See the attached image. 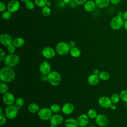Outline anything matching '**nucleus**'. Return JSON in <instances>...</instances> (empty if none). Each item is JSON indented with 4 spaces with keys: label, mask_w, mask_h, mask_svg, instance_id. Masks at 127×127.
<instances>
[{
    "label": "nucleus",
    "mask_w": 127,
    "mask_h": 127,
    "mask_svg": "<svg viewBox=\"0 0 127 127\" xmlns=\"http://www.w3.org/2000/svg\"><path fill=\"white\" fill-rule=\"evenodd\" d=\"M15 73L12 67L5 66L1 68L0 71V80L4 82H10L14 80Z\"/></svg>",
    "instance_id": "nucleus-1"
},
{
    "label": "nucleus",
    "mask_w": 127,
    "mask_h": 127,
    "mask_svg": "<svg viewBox=\"0 0 127 127\" xmlns=\"http://www.w3.org/2000/svg\"><path fill=\"white\" fill-rule=\"evenodd\" d=\"M4 62L6 66L13 67L18 64L20 62V58L15 54H9L5 56Z\"/></svg>",
    "instance_id": "nucleus-2"
},
{
    "label": "nucleus",
    "mask_w": 127,
    "mask_h": 127,
    "mask_svg": "<svg viewBox=\"0 0 127 127\" xmlns=\"http://www.w3.org/2000/svg\"><path fill=\"white\" fill-rule=\"evenodd\" d=\"M47 80L50 84L53 86L59 85L61 81V75L56 71H51L47 75Z\"/></svg>",
    "instance_id": "nucleus-3"
},
{
    "label": "nucleus",
    "mask_w": 127,
    "mask_h": 127,
    "mask_svg": "<svg viewBox=\"0 0 127 127\" xmlns=\"http://www.w3.org/2000/svg\"><path fill=\"white\" fill-rule=\"evenodd\" d=\"M70 48L68 43L62 41L58 43L56 46V51L57 54L60 56H64L69 53Z\"/></svg>",
    "instance_id": "nucleus-4"
},
{
    "label": "nucleus",
    "mask_w": 127,
    "mask_h": 127,
    "mask_svg": "<svg viewBox=\"0 0 127 127\" xmlns=\"http://www.w3.org/2000/svg\"><path fill=\"white\" fill-rule=\"evenodd\" d=\"M19 108L15 105H8L4 111V115L8 119H13L16 118L18 114Z\"/></svg>",
    "instance_id": "nucleus-5"
},
{
    "label": "nucleus",
    "mask_w": 127,
    "mask_h": 127,
    "mask_svg": "<svg viewBox=\"0 0 127 127\" xmlns=\"http://www.w3.org/2000/svg\"><path fill=\"white\" fill-rule=\"evenodd\" d=\"M125 20L123 17L116 16L113 17L110 22V26L114 30H118L124 26Z\"/></svg>",
    "instance_id": "nucleus-6"
},
{
    "label": "nucleus",
    "mask_w": 127,
    "mask_h": 127,
    "mask_svg": "<svg viewBox=\"0 0 127 127\" xmlns=\"http://www.w3.org/2000/svg\"><path fill=\"white\" fill-rule=\"evenodd\" d=\"M38 117L42 120L47 121L50 120L53 116V112L49 108H42L40 109L37 113Z\"/></svg>",
    "instance_id": "nucleus-7"
},
{
    "label": "nucleus",
    "mask_w": 127,
    "mask_h": 127,
    "mask_svg": "<svg viewBox=\"0 0 127 127\" xmlns=\"http://www.w3.org/2000/svg\"><path fill=\"white\" fill-rule=\"evenodd\" d=\"M20 7V2L17 0H11L7 4V10L12 13L17 12L19 9Z\"/></svg>",
    "instance_id": "nucleus-8"
},
{
    "label": "nucleus",
    "mask_w": 127,
    "mask_h": 127,
    "mask_svg": "<svg viewBox=\"0 0 127 127\" xmlns=\"http://www.w3.org/2000/svg\"><path fill=\"white\" fill-rule=\"evenodd\" d=\"M40 72L43 75H47L51 71V66L46 61H42L39 65Z\"/></svg>",
    "instance_id": "nucleus-9"
},
{
    "label": "nucleus",
    "mask_w": 127,
    "mask_h": 127,
    "mask_svg": "<svg viewBox=\"0 0 127 127\" xmlns=\"http://www.w3.org/2000/svg\"><path fill=\"white\" fill-rule=\"evenodd\" d=\"M13 39L8 34L3 33L0 36V43L4 46L8 47L12 44Z\"/></svg>",
    "instance_id": "nucleus-10"
},
{
    "label": "nucleus",
    "mask_w": 127,
    "mask_h": 127,
    "mask_svg": "<svg viewBox=\"0 0 127 127\" xmlns=\"http://www.w3.org/2000/svg\"><path fill=\"white\" fill-rule=\"evenodd\" d=\"M56 53V51L51 47H46L42 51V55L47 59L54 58Z\"/></svg>",
    "instance_id": "nucleus-11"
},
{
    "label": "nucleus",
    "mask_w": 127,
    "mask_h": 127,
    "mask_svg": "<svg viewBox=\"0 0 127 127\" xmlns=\"http://www.w3.org/2000/svg\"><path fill=\"white\" fill-rule=\"evenodd\" d=\"M2 101L5 105L8 106L13 105V103H15V99L12 93L7 92L3 94Z\"/></svg>",
    "instance_id": "nucleus-12"
},
{
    "label": "nucleus",
    "mask_w": 127,
    "mask_h": 127,
    "mask_svg": "<svg viewBox=\"0 0 127 127\" xmlns=\"http://www.w3.org/2000/svg\"><path fill=\"white\" fill-rule=\"evenodd\" d=\"M95 119L96 123L101 127H105L108 124V119L105 115L98 114Z\"/></svg>",
    "instance_id": "nucleus-13"
},
{
    "label": "nucleus",
    "mask_w": 127,
    "mask_h": 127,
    "mask_svg": "<svg viewBox=\"0 0 127 127\" xmlns=\"http://www.w3.org/2000/svg\"><path fill=\"white\" fill-rule=\"evenodd\" d=\"M64 120V119L63 116L62 115L57 113L53 115L50 120L51 125L57 126L61 125L63 123Z\"/></svg>",
    "instance_id": "nucleus-14"
},
{
    "label": "nucleus",
    "mask_w": 127,
    "mask_h": 127,
    "mask_svg": "<svg viewBox=\"0 0 127 127\" xmlns=\"http://www.w3.org/2000/svg\"><path fill=\"white\" fill-rule=\"evenodd\" d=\"M98 104L103 108H109L112 104L110 98L107 96H102L98 99Z\"/></svg>",
    "instance_id": "nucleus-15"
},
{
    "label": "nucleus",
    "mask_w": 127,
    "mask_h": 127,
    "mask_svg": "<svg viewBox=\"0 0 127 127\" xmlns=\"http://www.w3.org/2000/svg\"><path fill=\"white\" fill-rule=\"evenodd\" d=\"M76 120L78 126L80 127H86L89 122V118L88 115L85 114L79 115Z\"/></svg>",
    "instance_id": "nucleus-16"
},
{
    "label": "nucleus",
    "mask_w": 127,
    "mask_h": 127,
    "mask_svg": "<svg viewBox=\"0 0 127 127\" xmlns=\"http://www.w3.org/2000/svg\"><path fill=\"white\" fill-rule=\"evenodd\" d=\"M74 110V106L73 104L71 103H65L62 108V111L63 113L66 115H69L71 114Z\"/></svg>",
    "instance_id": "nucleus-17"
},
{
    "label": "nucleus",
    "mask_w": 127,
    "mask_h": 127,
    "mask_svg": "<svg viewBox=\"0 0 127 127\" xmlns=\"http://www.w3.org/2000/svg\"><path fill=\"white\" fill-rule=\"evenodd\" d=\"M100 80L99 75L95 74H92L90 75L87 78L88 83L91 86H95L97 85Z\"/></svg>",
    "instance_id": "nucleus-18"
},
{
    "label": "nucleus",
    "mask_w": 127,
    "mask_h": 127,
    "mask_svg": "<svg viewBox=\"0 0 127 127\" xmlns=\"http://www.w3.org/2000/svg\"><path fill=\"white\" fill-rule=\"evenodd\" d=\"M96 7L95 2L92 0H87L83 5V8L85 11L88 12H92Z\"/></svg>",
    "instance_id": "nucleus-19"
},
{
    "label": "nucleus",
    "mask_w": 127,
    "mask_h": 127,
    "mask_svg": "<svg viewBox=\"0 0 127 127\" xmlns=\"http://www.w3.org/2000/svg\"><path fill=\"white\" fill-rule=\"evenodd\" d=\"M94 1L96 6L100 8L108 7L111 2L110 0H95Z\"/></svg>",
    "instance_id": "nucleus-20"
},
{
    "label": "nucleus",
    "mask_w": 127,
    "mask_h": 127,
    "mask_svg": "<svg viewBox=\"0 0 127 127\" xmlns=\"http://www.w3.org/2000/svg\"><path fill=\"white\" fill-rule=\"evenodd\" d=\"M65 127H78V124L77 120L74 118H68L64 122Z\"/></svg>",
    "instance_id": "nucleus-21"
},
{
    "label": "nucleus",
    "mask_w": 127,
    "mask_h": 127,
    "mask_svg": "<svg viewBox=\"0 0 127 127\" xmlns=\"http://www.w3.org/2000/svg\"><path fill=\"white\" fill-rule=\"evenodd\" d=\"M12 44L16 48H21L24 45L25 40L23 38L18 37L13 39Z\"/></svg>",
    "instance_id": "nucleus-22"
},
{
    "label": "nucleus",
    "mask_w": 127,
    "mask_h": 127,
    "mask_svg": "<svg viewBox=\"0 0 127 127\" xmlns=\"http://www.w3.org/2000/svg\"><path fill=\"white\" fill-rule=\"evenodd\" d=\"M69 54L71 57L76 58L80 56L81 54V52L79 48L75 46L74 47L70 48Z\"/></svg>",
    "instance_id": "nucleus-23"
},
{
    "label": "nucleus",
    "mask_w": 127,
    "mask_h": 127,
    "mask_svg": "<svg viewBox=\"0 0 127 127\" xmlns=\"http://www.w3.org/2000/svg\"><path fill=\"white\" fill-rule=\"evenodd\" d=\"M28 110L29 112L32 114H35L38 113L39 110H40V108L39 105L35 103H32L30 104L28 106Z\"/></svg>",
    "instance_id": "nucleus-24"
},
{
    "label": "nucleus",
    "mask_w": 127,
    "mask_h": 127,
    "mask_svg": "<svg viewBox=\"0 0 127 127\" xmlns=\"http://www.w3.org/2000/svg\"><path fill=\"white\" fill-rule=\"evenodd\" d=\"M41 13L45 17H49L51 14V9L50 7L47 5L43 7L41 9Z\"/></svg>",
    "instance_id": "nucleus-25"
},
{
    "label": "nucleus",
    "mask_w": 127,
    "mask_h": 127,
    "mask_svg": "<svg viewBox=\"0 0 127 127\" xmlns=\"http://www.w3.org/2000/svg\"><path fill=\"white\" fill-rule=\"evenodd\" d=\"M99 76L101 80H107L110 78V75L109 73L106 71H102L100 72L99 74Z\"/></svg>",
    "instance_id": "nucleus-26"
},
{
    "label": "nucleus",
    "mask_w": 127,
    "mask_h": 127,
    "mask_svg": "<svg viewBox=\"0 0 127 127\" xmlns=\"http://www.w3.org/2000/svg\"><path fill=\"white\" fill-rule=\"evenodd\" d=\"M8 87L6 83V82H4L1 81L0 83V92L2 94H4V93L8 92Z\"/></svg>",
    "instance_id": "nucleus-27"
},
{
    "label": "nucleus",
    "mask_w": 127,
    "mask_h": 127,
    "mask_svg": "<svg viewBox=\"0 0 127 127\" xmlns=\"http://www.w3.org/2000/svg\"><path fill=\"white\" fill-rule=\"evenodd\" d=\"M120 99H121V97L120 95L116 93H113L110 97V99L111 100L112 103L115 104L118 103L120 101Z\"/></svg>",
    "instance_id": "nucleus-28"
},
{
    "label": "nucleus",
    "mask_w": 127,
    "mask_h": 127,
    "mask_svg": "<svg viewBox=\"0 0 127 127\" xmlns=\"http://www.w3.org/2000/svg\"><path fill=\"white\" fill-rule=\"evenodd\" d=\"M50 108L51 110L52 111V112L55 114L58 113L61 111V110H62V109H61L60 106L58 104H52L50 106Z\"/></svg>",
    "instance_id": "nucleus-29"
},
{
    "label": "nucleus",
    "mask_w": 127,
    "mask_h": 127,
    "mask_svg": "<svg viewBox=\"0 0 127 127\" xmlns=\"http://www.w3.org/2000/svg\"><path fill=\"white\" fill-rule=\"evenodd\" d=\"M87 115H88V117L91 119H95L98 115L96 111L93 109H89L88 111Z\"/></svg>",
    "instance_id": "nucleus-30"
},
{
    "label": "nucleus",
    "mask_w": 127,
    "mask_h": 127,
    "mask_svg": "<svg viewBox=\"0 0 127 127\" xmlns=\"http://www.w3.org/2000/svg\"><path fill=\"white\" fill-rule=\"evenodd\" d=\"M11 13L8 10H5L2 13L1 17L3 20L7 21L9 20L11 17Z\"/></svg>",
    "instance_id": "nucleus-31"
},
{
    "label": "nucleus",
    "mask_w": 127,
    "mask_h": 127,
    "mask_svg": "<svg viewBox=\"0 0 127 127\" xmlns=\"http://www.w3.org/2000/svg\"><path fill=\"white\" fill-rule=\"evenodd\" d=\"M25 3V7L27 9L29 10H33L35 8V3L33 1L31 0H28Z\"/></svg>",
    "instance_id": "nucleus-32"
},
{
    "label": "nucleus",
    "mask_w": 127,
    "mask_h": 127,
    "mask_svg": "<svg viewBox=\"0 0 127 127\" xmlns=\"http://www.w3.org/2000/svg\"><path fill=\"white\" fill-rule=\"evenodd\" d=\"M47 1H48V0H34V2L35 3V5L41 8L46 5V3Z\"/></svg>",
    "instance_id": "nucleus-33"
},
{
    "label": "nucleus",
    "mask_w": 127,
    "mask_h": 127,
    "mask_svg": "<svg viewBox=\"0 0 127 127\" xmlns=\"http://www.w3.org/2000/svg\"><path fill=\"white\" fill-rule=\"evenodd\" d=\"M24 104V100L22 97L17 98L15 101V104L18 108L22 107Z\"/></svg>",
    "instance_id": "nucleus-34"
},
{
    "label": "nucleus",
    "mask_w": 127,
    "mask_h": 127,
    "mask_svg": "<svg viewBox=\"0 0 127 127\" xmlns=\"http://www.w3.org/2000/svg\"><path fill=\"white\" fill-rule=\"evenodd\" d=\"M120 96L121 99L124 102H127V90H123L121 91Z\"/></svg>",
    "instance_id": "nucleus-35"
},
{
    "label": "nucleus",
    "mask_w": 127,
    "mask_h": 127,
    "mask_svg": "<svg viewBox=\"0 0 127 127\" xmlns=\"http://www.w3.org/2000/svg\"><path fill=\"white\" fill-rule=\"evenodd\" d=\"M6 117L3 113L0 114V126L4 125L6 122Z\"/></svg>",
    "instance_id": "nucleus-36"
},
{
    "label": "nucleus",
    "mask_w": 127,
    "mask_h": 127,
    "mask_svg": "<svg viewBox=\"0 0 127 127\" xmlns=\"http://www.w3.org/2000/svg\"><path fill=\"white\" fill-rule=\"evenodd\" d=\"M7 50L9 54H14L16 51V47L13 44H11L7 47Z\"/></svg>",
    "instance_id": "nucleus-37"
},
{
    "label": "nucleus",
    "mask_w": 127,
    "mask_h": 127,
    "mask_svg": "<svg viewBox=\"0 0 127 127\" xmlns=\"http://www.w3.org/2000/svg\"><path fill=\"white\" fill-rule=\"evenodd\" d=\"M6 9H7V5L5 4L4 2L2 1L0 2V11L1 12H3L5 11Z\"/></svg>",
    "instance_id": "nucleus-38"
},
{
    "label": "nucleus",
    "mask_w": 127,
    "mask_h": 127,
    "mask_svg": "<svg viewBox=\"0 0 127 127\" xmlns=\"http://www.w3.org/2000/svg\"><path fill=\"white\" fill-rule=\"evenodd\" d=\"M5 53L4 50L2 49H0V61L2 62L5 58Z\"/></svg>",
    "instance_id": "nucleus-39"
},
{
    "label": "nucleus",
    "mask_w": 127,
    "mask_h": 127,
    "mask_svg": "<svg viewBox=\"0 0 127 127\" xmlns=\"http://www.w3.org/2000/svg\"><path fill=\"white\" fill-rule=\"evenodd\" d=\"M75 3L78 5H84V3L87 1V0H74Z\"/></svg>",
    "instance_id": "nucleus-40"
},
{
    "label": "nucleus",
    "mask_w": 127,
    "mask_h": 127,
    "mask_svg": "<svg viewBox=\"0 0 127 127\" xmlns=\"http://www.w3.org/2000/svg\"><path fill=\"white\" fill-rule=\"evenodd\" d=\"M69 5L72 7V8H74L75 7H76V6L77 5L76 3H75V1L74 0H71L68 3Z\"/></svg>",
    "instance_id": "nucleus-41"
},
{
    "label": "nucleus",
    "mask_w": 127,
    "mask_h": 127,
    "mask_svg": "<svg viewBox=\"0 0 127 127\" xmlns=\"http://www.w3.org/2000/svg\"><path fill=\"white\" fill-rule=\"evenodd\" d=\"M122 0H110V2L113 4H118Z\"/></svg>",
    "instance_id": "nucleus-42"
},
{
    "label": "nucleus",
    "mask_w": 127,
    "mask_h": 127,
    "mask_svg": "<svg viewBox=\"0 0 127 127\" xmlns=\"http://www.w3.org/2000/svg\"><path fill=\"white\" fill-rule=\"evenodd\" d=\"M68 45H69L70 48H73V47H75L76 43H75V42L74 41H70V42L68 43Z\"/></svg>",
    "instance_id": "nucleus-43"
},
{
    "label": "nucleus",
    "mask_w": 127,
    "mask_h": 127,
    "mask_svg": "<svg viewBox=\"0 0 127 127\" xmlns=\"http://www.w3.org/2000/svg\"><path fill=\"white\" fill-rule=\"evenodd\" d=\"M110 108L112 110H115L117 108V106L116 105H115V104H113V103H112V104L111 105L110 107Z\"/></svg>",
    "instance_id": "nucleus-44"
},
{
    "label": "nucleus",
    "mask_w": 127,
    "mask_h": 127,
    "mask_svg": "<svg viewBox=\"0 0 127 127\" xmlns=\"http://www.w3.org/2000/svg\"><path fill=\"white\" fill-rule=\"evenodd\" d=\"M123 18L125 20H127V11L124 12Z\"/></svg>",
    "instance_id": "nucleus-45"
},
{
    "label": "nucleus",
    "mask_w": 127,
    "mask_h": 127,
    "mask_svg": "<svg viewBox=\"0 0 127 127\" xmlns=\"http://www.w3.org/2000/svg\"><path fill=\"white\" fill-rule=\"evenodd\" d=\"M123 15H124V12H122V11H119V12H118V13L117 16H119V17H123Z\"/></svg>",
    "instance_id": "nucleus-46"
},
{
    "label": "nucleus",
    "mask_w": 127,
    "mask_h": 127,
    "mask_svg": "<svg viewBox=\"0 0 127 127\" xmlns=\"http://www.w3.org/2000/svg\"><path fill=\"white\" fill-rule=\"evenodd\" d=\"M100 73V71L99 70V69H95L93 70V73L94 74H97V75H99Z\"/></svg>",
    "instance_id": "nucleus-47"
},
{
    "label": "nucleus",
    "mask_w": 127,
    "mask_h": 127,
    "mask_svg": "<svg viewBox=\"0 0 127 127\" xmlns=\"http://www.w3.org/2000/svg\"><path fill=\"white\" fill-rule=\"evenodd\" d=\"M124 27L126 30L127 31V20H125L124 24Z\"/></svg>",
    "instance_id": "nucleus-48"
},
{
    "label": "nucleus",
    "mask_w": 127,
    "mask_h": 127,
    "mask_svg": "<svg viewBox=\"0 0 127 127\" xmlns=\"http://www.w3.org/2000/svg\"><path fill=\"white\" fill-rule=\"evenodd\" d=\"M46 5L49 6V7H51V6L52 5V2L50 1H47V3H46Z\"/></svg>",
    "instance_id": "nucleus-49"
},
{
    "label": "nucleus",
    "mask_w": 127,
    "mask_h": 127,
    "mask_svg": "<svg viewBox=\"0 0 127 127\" xmlns=\"http://www.w3.org/2000/svg\"><path fill=\"white\" fill-rule=\"evenodd\" d=\"M65 4L69 3V2L71 0H62Z\"/></svg>",
    "instance_id": "nucleus-50"
},
{
    "label": "nucleus",
    "mask_w": 127,
    "mask_h": 127,
    "mask_svg": "<svg viewBox=\"0 0 127 127\" xmlns=\"http://www.w3.org/2000/svg\"><path fill=\"white\" fill-rule=\"evenodd\" d=\"M50 127H58L57 126H55V125H51Z\"/></svg>",
    "instance_id": "nucleus-51"
},
{
    "label": "nucleus",
    "mask_w": 127,
    "mask_h": 127,
    "mask_svg": "<svg viewBox=\"0 0 127 127\" xmlns=\"http://www.w3.org/2000/svg\"><path fill=\"white\" fill-rule=\"evenodd\" d=\"M20 1H22V2H26L27 1H28V0H20Z\"/></svg>",
    "instance_id": "nucleus-52"
},
{
    "label": "nucleus",
    "mask_w": 127,
    "mask_h": 127,
    "mask_svg": "<svg viewBox=\"0 0 127 127\" xmlns=\"http://www.w3.org/2000/svg\"><path fill=\"white\" fill-rule=\"evenodd\" d=\"M1 113H2V108L0 107V114H1Z\"/></svg>",
    "instance_id": "nucleus-53"
},
{
    "label": "nucleus",
    "mask_w": 127,
    "mask_h": 127,
    "mask_svg": "<svg viewBox=\"0 0 127 127\" xmlns=\"http://www.w3.org/2000/svg\"><path fill=\"white\" fill-rule=\"evenodd\" d=\"M95 127V126H91V127Z\"/></svg>",
    "instance_id": "nucleus-54"
},
{
    "label": "nucleus",
    "mask_w": 127,
    "mask_h": 127,
    "mask_svg": "<svg viewBox=\"0 0 127 127\" xmlns=\"http://www.w3.org/2000/svg\"></svg>",
    "instance_id": "nucleus-55"
}]
</instances>
